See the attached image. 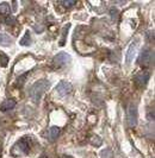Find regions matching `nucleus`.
I'll return each mask as SVG.
<instances>
[{
  "mask_svg": "<svg viewBox=\"0 0 155 158\" xmlns=\"http://www.w3.org/2000/svg\"><path fill=\"white\" fill-rule=\"evenodd\" d=\"M46 86H48V82L46 80H41L38 82H36L32 88L30 89V96L31 99L35 101V102H38L42 98V95L44 94L46 89Z\"/></svg>",
  "mask_w": 155,
  "mask_h": 158,
  "instance_id": "obj_1",
  "label": "nucleus"
},
{
  "mask_svg": "<svg viewBox=\"0 0 155 158\" xmlns=\"http://www.w3.org/2000/svg\"><path fill=\"white\" fill-rule=\"evenodd\" d=\"M152 62H153V51L150 49H144L141 52V56H140L139 58V63L142 67L147 68V67H149L152 64Z\"/></svg>",
  "mask_w": 155,
  "mask_h": 158,
  "instance_id": "obj_2",
  "label": "nucleus"
},
{
  "mask_svg": "<svg viewBox=\"0 0 155 158\" xmlns=\"http://www.w3.org/2000/svg\"><path fill=\"white\" fill-rule=\"evenodd\" d=\"M126 121L129 126H135L137 123V108L135 105H129L128 111H126Z\"/></svg>",
  "mask_w": 155,
  "mask_h": 158,
  "instance_id": "obj_3",
  "label": "nucleus"
},
{
  "mask_svg": "<svg viewBox=\"0 0 155 158\" xmlns=\"http://www.w3.org/2000/svg\"><path fill=\"white\" fill-rule=\"evenodd\" d=\"M148 80H149V73H148V71H141V73H139V74L135 76L134 82H135L136 87L142 88L147 85Z\"/></svg>",
  "mask_w": 155,
  "mask_h": 158,
  "instance_id": "obj_4",
  "label": "nucleus"
},
{
  "mask_svg": "<svg viewBox=\"0 0 155 158\" xmlns=\"http://www.w3.org/2000/svg\"><path fill=\"white\" fill-rule=\"evenodd\" d=\"M67 61H69V56L67 55V54H64V52H61V54H59L57 56H55L54 60H53V65H54V68H62L64 64L67 63Z\"/></svg>",
  "mask_w": 155,
  "mask_h": 158,
  "instance_id": "obj_5",
  "label": "nucleus"
},
{
  "mask_svg": "<svg viewBox=\"0 0 155 158\" xmlns=\"http://www.w3.org/2000/svg\"><path fill=\"white\" fill-rule=\"evenodd\" d=\"M17 146H18L20 150L23 151L24 153H29V151H30V149H31L30 138H29V137H24V138H22V139L18 142Z\"/></svg>",
  "mask_w": 155,
  "mask_h": 158,
  "instance_id": "obj_6",
  "label": "nucleus"
},
{
  "mask_svg": "<svg viewBox=\"0 0 155 158\" xmlns=\"http://www.w3.org/2000/svg\"><path fill=\"white\" fill-rule=\"evenodd\" d=\"M56 90L60 93V94L63 96V95H67L68 93H69L70 90H72V87H70V85L68 83V82H66V81H62L61 83L57 86V88H56Z\"/></svg>",
  "mask_w": 155,
  "mask_h": 158,
  "instance_id": "obj_7",
  "label": "nucleus"
},
{
  "mask_svg": "<svg viewBox=\"0 0 155 158\" xmlns=\"http://www.w3.org/2000/svg\"><path fill=\"white\" fill-rule=\"evenodd\" d=\"M15 107H16V100H13V99H7L6 101H4L2 105L0 106V110L2 112H7L13 110Z\"/></svg>",
  "mask_w": 155,
  "mask_h": 158,
  "instance_id": "obj_8",
  "label": "nucleus"
},
{
  "mask_svg": "<svg viewBox=\"0 0 155 158\" xmlns=\"http://www.w3.org/2000/svg\"><path fill=\"white\" fill-rule=\"evenodd\" d=\"M60 135V128L59 127H51L50 128V131H49V138L51 139V140H55L57 137Z\"/></svg>",
  "mask_w": 155,
  "mask_h": 158,
  "instance_id": "obj_9",
  "label": "nucleus"
},
{
  "mask_svg": "<svg viewBox=\"0 0 155 158\" xmlns=\"http://www.w3.org/2000/svg\"><path fill=\"white\" fill-rule=\"evenodd\" d=\"M10 13V6L6 2L0 4V15H8Z\"/></svg>",
  "mask_w": 155,
  "mask_h": 158,
  "instance_id": "obj_10",
  "label": "nucleus"
},
{
  "mask_svg": "<svg viewBox=\"0 0 155 158\" xmlns=\"http://www.w3.org/2000/svg\"><path fill=\"white\" fill-rule=\"evenodd\" d=\"M11 43V40L8 38L6 35H2V33H0V44L1 45H8Z\"/></svg>",
  "mask_w": 155,
  "mask_h": 158,
  "instance_id": "obj_11",
  "label": "nucleus"
},
{
  "mask_svg": "<svg viewBox=\"0 0 155 158\" xmlns=\"http://www.w3.org/2000/svg\"><path fill=\"white\" fill-rule=\"evenodd\" d=\"M0 62H1V65L2 67H6L7 65V62H8V57L2 51H0Z\"/></svg>",
  "mask_w": 155,
  "mask_h": 158,
  "instance_id": "obj_12",
  "label": "nucleus"
},
{
  "mask_svg": "<svg viewBox=\"0 0 155 158\" xmlns=\"http://www.w3.org/2000/svg\"><path fill=\"white\" fill-rule=\"evenodd\" d=\"M29 43H30V33L26 32L25 36H24V40H20V44H22V45H26V44H29Z\"/></svg>",
  "mask_w": 155,
  "mask_h": 158,
  "instance_id": "obj_13",
  "label": "nucleus"
},
{
  "mask_svg": "<svg viewBox=\"0 0 155 158\" xmlns=\"http://www.w3.org/2000/svg\"><path fill=\"white\" fill-rule=\"evenodd\" d=\"M68 27H69V25H67V26H64L63 27V32H62V40L60 42V44L63 45L64 44V40H66V33L68 32Z\"/></svg>",
  "mask_w": 155,
  "mask_h": 158,
  "instance_id": "obj_14",
  "label": "nucleus"
},
{
  "mask_svg": "<svg viewBox=\"0 0 155 158\" xmlns=\"http://www.w3.org/2000/svg\"><path fill=\"white\" fill-rule=\"evenodd\" d=\"M62 4H63L64 7H72V6H74L77 2H75L74 0H67V1H62Z\"/></svg>",
  "mask_w": 155,
  "mask_h": 158,
  "instance_id": "obj_15",
  "label": "nucleus"
},
{
  "mask_svg": "<svg viewBox=\"0 0 155 158\" xmlns=\"http://www.w3.org/2000/svg\"><path fill=\"white\" fill-rule=\"evenodd\" d=\"M111 16L112 17L118 16V11H117V8H111Z\"/></svg>",
  "mask_w": 155,
  "mask_h": 158,
  "instance_id": "obj_16",
  "label": "nucleus"
},
{
  "mask_svg": "<svg viewBox=\"0 0 155 158\" xmlns=\"http://www.w3.org/2000/svg\"><path fill=\"white\" fill-rule=\"evenodd\" d=\"M59 158H72V157H68V156H61V157H59Z\"/></svg>",
  "mask_w": 155,
  "mask_h": 158,
  "instance_id": "obj_17",
  "label": "nucleus"
}]
</instances>
